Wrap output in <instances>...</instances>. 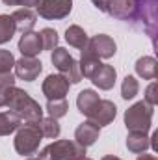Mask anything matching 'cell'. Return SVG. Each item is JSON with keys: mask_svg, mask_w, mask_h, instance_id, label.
I'll return each mask as SVG.
<instances>
[{"mask_svg": "<svg viewBox=\"0 0 158 160\" xmlns=\"http://www.w3.org/2000/svg\"><path fill=\"white\" fill-rule=\"evenodd\" d=\"M7 108L13 114H17L21 121H26V123H39L43 119V108L39 106V102L34 101L24 89H19V88H15L7 102Z\"/></svg>", "mask_w": 158, "mask_h": 160, "instance_id": "obj_1", "label": "cell"}, {"mask_svg": "<svg viewBox=\"0 0 158 160\" xmlns=\"http://www.w3.org/2000/svg\"><path fill=\"white\" fill-rule=\"evenodd\" d=\"M153 114H155V106L147 104L145 101H140L125 112V125L130 132H145L147 134L151 128Z\"/></svg>", "mask_w": 158, "mask_h": 160, "instance_id": "obj_2", "label": "cell"}, {"mask_svg": "<svg viewBox=\"0 0 158 160\" xmlns=\"http://www.w3.org/2000/svg\"><path fill=\"white\" fill-rule=\"evenodd\" d=\"M43 138L41 128L37 123H26L22 127L17 128V136H15V151L19 155H34L39 147V142Z\"/></svg>", "mask_w": 158, "mask_h": 160, "instance_id": "obj_3", "label": "cell"}, {"mask_svg": "<svg viewBox=\"0 0 158 160\" xmlns=\"http://www.w3.org/2000/svg\"><path fill=\"white\" fill-rule=\"evenodd\" d=\"M50 62L54 63V67L60 71L62 77H65L69 84H78L82 80V75H80V67L78 62L62 47H56L50 54Z\"/></svg>", "mask_w": 158, "mask_h": 160, "instance_id": "obj_4", "label": "cell"}, {"mask_svg": "<svg viewBox=\"0 0 158 160\" xmlns=\"http://www.w3.org/2000/svg\"><path fill=\"white\" fill-rule=\"evenodd\" d=\"M80 153H86V147L69 140H58L41 151L39 160H73Z\"/></svg>", "mask_w": 158, "mask_h": 160, "instance_id": "obj_5", "label": "cell"}, {"mask_svg": "<svg viewBox=\"0 0 158 160\" xmlns=\"http://www.w3.org/2000/svg\"><path fill=\"white\" fill-rule=\"evenodd\" d=\"M116 114H117V108L112 101H106V99H99L95 102V106L87 112V121L95 123L97 127H106L110 125L112 121L116 119Z\"/></svg>", "mask_w": 158, "mask_h": 160, "instance_id": "obj_6", "label": "cell"}, {"mask_svg": "<svg viewBox=\"0 0 158 160\" xmlns=\"http://www.w3.org/2000/svg\"><path fill=\"white\" fill-rule=\"evenodd\" d=\"M73 2L71 0H41L37 6V13L43 19L54 21V19H63L71 13Z\"/></svg>", "mask_w": 158, "mask_h": 160, "instance_id": "obj_7", "label": "cell"}, {"mask_svg": "<svg viewBox=\"0 0 158 160\" xmlns=\"http://www.w3.org/2000/svg\"><path fill=\"white\" fill-rule=\"evenodd\" d=\"M86 48H87L93 56H97L99 60H101V58H102V60H108V58H112V56L116 54L117 45H116V41L112 39L110 36L99 34V36H93L91 39L87 41Z\"/></svg>", "mask_w": 158, "mask_h": 160, "instance_id": "obj_8", "label": "cell"}, {"mask_svg": "<svg viewBox=\"0 0 158 160\" xmlns=\"http://www.w3.org/2000/svg\"><path fill=\"white\" fill-rule=\"evenodd\" d=\"M69 82L65 77H62V75H48L45 82H43V86H41V89H43V95L48 99V101H52V99H65V95L69 93Z\"/></svg>", "mask_w": 158, "mask_h": 160, "instance_id": "obj_9", "label": "cell"}, {"mask_svg": "<svg viewBox=\"0 0 158 160\" xmlns=\"http://www.w3.org/2000/svg\"><path fill=\"white\" fill-rule=\"evenodd\" d=\"M43 71V63L36 58H26L22 56L21 60H15V75L17 78L24 82H34Z\"/></svg>", "mask_w": 158, "mask_h": 160, "instance_id": "obj_10", "label": "cell"}, {"mask_svg": "<svg viewBox=\"0 0 158 160\" xmlns=\"http://www.w3.org/2000/svg\"><path fill=\"white\" fill-rule=\"evenodd\" d=\"M99 134H101V127H97L91 121H86L78 125V128L75 130V140H77L75 143H78L82 147H89L99 140Z\"/></svg>", "mask_w": 158, "mask_h": 160, "instance_id": "obj_11", "label": "cell"}, {"mask_svg": "<svg viewBox=\"0 0 158 160\" xmlns=\"http://www.w3.org/2000/svg\"><path fill=\"white\" fill-rule=\"evenodd\" d=\"M106 13L116 19L132 21L134 17V0H106Z\"/></svg>", "mask_w": 158, "mask_h": 160, "instance_id": "obj_12", "label": "cell"}, {"mask_svg": "<svg viewBox=\"0 0 158 160\" xmlns=\"http://www.w3.org/2000/svg\"><path fill=\"white\" fill-rule=\"evenodd\" d=\"M19 50L26 58H36L41 50H43L39 34L37 32H24L22 38L19 39Z\"/></svg>", "mask_w": 158, "mask_h": 160, "instance_id": "obj_13", "label": "cell"}, {"mask_svg": "<svg viewBox=\"0 0 158 160\" xmlns=\"http://www.w3.org/2000/svg\"><path fill=\"white\" fill-rule=\"evenodd\" d=\"M116 78H117V73L112 65H106L102 63L101 69L91 77V82L99 88V89H112L114 84H116Z\"/></svg>", "mask_w": 158, "mask_h": 160, "instance_id": "obj_14", "label": "cell"}, {"mask_svg": "<svg viewBox=\"0 0 158 160\" xmlns=\"http://www.w3.org/2000/svg\"><path fill=\"white\" fill-rule=\"evenodd\" d=\"M11 19H13V22H15V28L24 34V32H32V28L36 26L37 15H36L32 9L22 8V9H17V11L11 15Z\"/></svg>", "mask_w": 158, "mask_h": 160, "instance_id": "obj_15", "label": "cell"}, {"mask_svg": "<svg viewBox=\"0 0 158 160\" xmlns=\"http://www.w3.org/2000/svg\"><path fill=\"white\" fill-rule=\"evenodd\" d=\"M101 60L97 58V56H93L87 48H82V58H80V75L82 77H86V78H91L99 69H101Z\"/></svg>", "mask_w": 158, "mask_h": 160, "instance_id": "obj_16", "label": "cell"}, {"mask_svg": "<svg viewBox=\"0 0 158 160\" xmlns=\"http://www.w3.org/2000/svg\"><path fill=\"white\" fill-rule=\"evenodd\" d=\"M136 73L143 80H155L158 77V63L153 56H143L136 62Z\"/></svg>", "mask_w": 158, "mask_h": 160, "instance_id": "obj_17", "label": "cell"}, {"mask_svg": "<svg viewBox=\"0 0 158 160\" xmlns=\"http://www.w3.org/2000/svg\"><path fill=\"white\" fill-rule=\"evenodd\" d=\"M21 127V118L13 114L11 110L0 112V136H9Z\"/></svg>", "mask_w": 158, "mask_h": 160, "instance_id": "obj_18", "label": "cell"}, {"mask_svg": "<svg viewBox=\"0 0 158 160\" xmlns=\"http://www.w3.org/2000/svg\"><path fill=\"white\" fill-rule=\"evenodd\" d=\"M65 41L71 45V47H75V48H86V45H87V41H89V38H87V34L80 28V26H77V24H73V26H69L67 30H65Z\"/></svg>", "mask_w": 158, "mask_h": 160, "instance_id": "obj_19", "label": "cell"}, {"mask_svg": "<svg viewBox=\"0 0 158 160\" xmlns=\"http://www.w3.org/2000/svg\"><path fill=\"white\" fill-rule=\"evenodd\" d=\"M126 147L132 153H145L149 147V138L145 132H130L126 136Z\"/></svg>", "mask_w": 158, "mask_h": 160, "instance_id": "obj_20", "label": "cell"}, {"mask_svg": "<svg viewBox=\"0 0 158 160\" xmlns=\"http://www.w3.org/2000/svg\"><path fill=\"white\" fill-rule=\"evenodd\" d=\"M97 101H99V95H97L93 89H84V91H80L78 97H77V106H78L80 114L87 116V112L95 106Z\"/></svg>", "mask_w": 158, "mask_h": 160, "instance_id": "obj_21", "label": "cell"}, {"mask_svg": "<svg viewBox=\"0 0 158 160\" xmlns=\"http://www.w3.org/2000/svg\"><path fill=\"white\" fill-rule=\"evenodd\" d=\"M15 32H17V28H15L11 15H0V45L11 41Z\"/></svg>", "mask_w": 158, "mask_h": 160, "instance_id": "obj_22", "label": "cell"}, {"mask_svg": "<svg viewBox=\"0 0 158 160\" xmlns=\"http://www.w3.org/2000/svg\"><path fill=\"white\" fill-rule=\"evenodd\" d=\"M69 110V104L65 99H52L47 102V112H48V118H54V119H60L67 114Z\"/></svg>", "mask_w": 158, "mask_h": 160, "instance_id": "obj_23", "label": "cell"}, {"mask_svg": "<svg viewBox=\"0 0 158 160\" xmlns=\"http://www.w3.org/2000/svg\"><path fill=\"white\" fill-rule=\"evenodd\" d=\"M41 128V134H43V138H58L60 136V123L58 119H54V118H43V119L37 123Z\"/></svg>", "mask_w": 158, "mask_h": 160, "instance_id": "obj_24", "label": "cell"}, {"mask_svg": "<svg viewBox=\"0 0 158 160\" xmlns=\"http://www.w3.org/2000/svg\"><path fill=\"white\" fill-rule=\"evenodd\" d=\"M138 91H140L138 80L134 78V77H130V75H126L123 78V84H121V97L125 101H130V99H134L138 95Z\"/></svg>", "mask_w": 158, "mask_h": 160, "instance_id": "obj_25", "label": "cell"}, {"mask_svg": "<svg viewBox=\"0 0 158 160\" xmlns=\"http://www.w3.org/2000/svg\"><path fill=\"white\" fill-rule=\"evenodd\" d=\"M39 38L43 50H54L58 47V34H56L54 28H43L39 32Z\"/></svg>", "mask_w": 158, "mask_h": 160, "instance_id": "obj_26", "label": "cell"}, {"mask_svg": "<svg viewBox=\"0 0 158 160\" xmlns=\"http://www.w3.org/2000/svg\"><path fill=\"white\" fill-rule=\"evenodd\" d=\"M15 67V58L9 50H0V73H9Z\"/></svg>", "mask_w": 158, "mask_h": 160, "instance_id": "obj_27", "label": "cell"}, {"mask_svg": "<svg viewBox=\"0 0 158 160\" xmlns=\"http://www.w3.org/2000/svg\"><path fill=\"white\" fill-rule=\"evenodd\" d=\"M147 104H151V106H156L158 104V84L153 80L149 86H147V89H145V99H143Z\"/></svg>", "mask_w": 158, "mask_h": 160, "instance_id": "obj_28", "label": "cell"}, {"mask_svg": "<svg viewBox=\"0 0 158 160\" xmlns=\"http://www.w3.org/2000/svg\"><path fill=\"white\" fill-rule=\"evenodd\" d=\"M15 91V86H7V88H0V108L2 106H7L11 95Z\"/></svg>", "mask_w": 158, "mask_h": 160, "instance_id": "obj_29", "label": "cell"}, {"mask_svg": "<svg viewBox=\"0 0 158 160\" xmlns=\"http://www.w3.org/2000/svg\"><path fill=\"white\" fill-rule=\"evenodd\" d=\"M7 86H15V75L9 73H0V88H7Z\"/></svg>", "mask_w": 158, "mask_h": 160, "instance_id": "obj_30", "label": "cell"}, {"mask_svg": "<svg viewBox=\"0 0 158 160\" xmlns=\"http://www.w3.org/2000/svg\"><path fill=\"white\" fill-rule=\"evenodd\" d=\"M41 0H17V6H24V8H37Z\"/></svg>", "mask_w": 158, "mask_h": 160, "instance_id": "obj_31", "label": "cell"}, {"mask_svg": "<svg viewBox=\"0 0 158 160\" xmlns=\"http://www.w3.org/2000/svg\"><path fill=\"white\" fill-rule=\"evenodd\" d=\"M91 2H93V6H95L97 9L106 11V0H91Z\"/></svg>", "mask_w": 158, "mask_h": 160, "instance_id": "obj_32", "label": "cell"}, {"mask_svg": "<svg viewBox=\"0 0 158 160\" xmlns=\"http://www.w3.org/2000/svg\"><path fill=\"white\" fill-rule=\"evenodd\" d=\"M136 160H156V157H153V155H145V153H141L140 157Z\"/></svg>", "mask_w": 158, "mask_h": 160, "instance_id": "obj_33", "label": "cell"}, {"mask_svg": "<svg viewBox=\"0 0 158 160\" xmlns=\"http://www.w3.org/2000/svg\"><path fill=\"white\" fill-rule=\"evenodd\" d=\"M73 160H93V158H89L86 153H80V155H77V157H75Z\"/></svg>", "mask_w": 158, "mask_h": 160, "instance_id": "obj_34", "label": "cell"}, {"mask_svg": "<svg viewBox=\"0 0 158 160\" xmlns=\"http://www.w3.org/2000/svg\"><path fill=\"white\" fill-rule=\"evenodd\" d=\"M101 160H121V158H117V157H114V155H106V157H102Z\"/></svg>", "mask_w": 158, "mask_h": 160, "instance_id": "obj_35", "label": "cell"}, {"mask_svg": "<svg viewBox=\"0 0 158 160\" xmlns=\"http://www.w3.org/2000/svg\"><path fill=\"white\" fill-rule=\"evenodd\" d=\"M6 6H17V0H4Z\"/></svg>", "mask_w": 158, "mask_h": 160, "instance_id": "obj_36", "label": "cell"}, {"mask_svg": "<svg viewBox=\"0 0 158 160\" xmlns=\"http://www.w3.org/2000/svg\"><path fill=\"white\" fill-rule=\"evenodd\" d=\"M26 160H39V158H26Z\"/></svg>", "mask_w": 158, "mask_h": 160, "instance_id": "obj_37", "label": "cell"}]
</instances>
